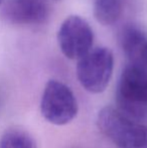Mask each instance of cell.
<instances>
[{
  "mask_svg": "<svg viewBox=\"0 0 147 148\" xmlns=\"http://www.w3.org/2000/svg\"><path fill=\"white\" fill-rule=\"evenodd\" d=\"M119 39L122 49L130 62L144 66L143 53L147 45L145 31L135 24H126L120 31Z\"/></svg>",
  "mask_w": 147,
  "mask_h": 148,
  "instance_id": "cell-7",
  "label": "cell"
},
{
  "mask_svg": "<svg viewBox=\"0 0 147 148\" xmlns=\"http://www.w3.org/2000/svg\"><path fill=\"white\" fill-rule=\"evenodd\" d=\"M57 42L66 58L79 60L93 49L94 31L86 19L79 15H70L59 26Z\"/></svg>",
  "mask_w": 147,
  "mask_h": 148,
  "instance_id": "cell-5",
  "label": "cell"
},
{
  "mask_svg": "<svg viewBox=\"0 0 147 148\" xmlns=\"http://www.w3.org/2000/svg\"><path fill=\"white\" fill-rule=\"evenodd\" d=\"M113 70V53L108 47H96L78 60L77 77L86 91L99 94L108 87Z\"/></svg>",
  "mask_w": 147,
  "mask_h": 148,
  "instance_id": "cell-3",
  "label": "cell"
},
{
  "mask_svg": "<svg viewBox=\"0 0 147 148\" xmlns=\"http://www.w3.org/2000/svg\"><path fill=\"white\" fill-rule=\"evenodd\" d=\"M116 100L119 110L136 121L147 119V69L130 62L118 82Z\"/></svg>",
  "mask_w": 147,
  "mask_h": 148,
  "instance_id": "cell-1",
  "label": "cell"
},
{
  "mask_svg": "<svg viewBox=\"0 0 147 148\" xmlns=\"http://www.w3.org/2000/svg\"><path fill=\"white\" fill-rule=\"evenodd\" d=\"M125 0H94V16L99 23L112 25L121 17Z\"/></svg>",
  "mask_w": 147,
  "mask_h": 148,
  "instance_id": "cell-8",
  "label": "cell"
},
{
  "mask_svg": "<svg viewBox=\"0 0 147 148\" xmlns=\"http://www.w3.org/2000/svg\"><path fill=\"white\" fill-rule=\"evenodd\" d=\"M49 8L44 0H7L3 16L17 25H37L49 18Z\"/></svg>",
  "mask_w": 147,
  "mask_h": 148,
  "instance_id": "cell-6",
  "label": "cell"
},
{
  "mask_svg": "<svg viewBox=\"0 0 147 148\" xmlns=\"http://www.w3.org/2000/svg\"><path fill=\"white\" fill-rule=\"evenodd\" d=\"M78 102L73 91L57 80H49L43 90L40 100L42 117L55 125H66L78 114Z\"/></svg>",
  "mask_w": 147,
  "mask_h": 148,
  "instance_id": "cell-4",
  "label": "cell"
},
{
  "mask_svg": "<svg viewBox=\"0 0 147 148\" xmlns=\"http://www.w3.org/2000/svg\"><path fill=\"white\" fill-rule=\"evenodd\" d=\"M101 132L119 148L147 146V128L111 106L103 108L97 117Z\"/></svg>",
  "mask_w": 147,
  "mask_h": 148,
  "instance_id": "cell-2",
  "label": "cell"
},
{
  "mask_svg": "<svg viewBox=\"0 0 147 148\" xmlns=\"http://www.w3.org/2000/svg\"><path fill=\"white\" fill-rule=\"evenodd\" d=\"M0 148H37L34 137L20 128H9L0 137Z\"/></svg>",
  "mask_w": 147,
  "mask_h": 148,
  "instance_id": "cell-9",
  "label": "cell"
},
{
  "mask_svg": "<svg viewBox=\"0 0 147 148\" xmlns=\"http://www.w3.org/2000/svg\"><path fill=\"white\" fill-rule=\"evenodd\" d=\"M4 1V0H0V4H1L2 3V2H3Z\"/></svg>",
  "mask_w": 147,
  "mask_h": 148,
  "instance_id": "cell-11",
  "label": "cell"
},
{
  "mask_svg": "<svg viewBox=\"0 0 147 148\" xmlns=\"http://www.w3.org/2000/svg\"><path fill=\"white\" fill-rule=\"evenodd\" d=\"M143 64L145 66V68L147 69V45L144 49V53H143Z\"/></svg>",
  "mask_w": 147,
  "mask_h": 148,
  "instance_id": "cell-10",
  "label": "cell"
}]
</instances>
